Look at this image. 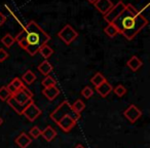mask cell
Wrapping results in <instances>:
<instances>
[{"label":"cell","instance_id":"17","mask_svg":"<svg viewBox=\"0 0 150 148\" xmlns=\"http://www.w3.org/2000/svg\"><path fill=\"white\" fill-rule=\"evenodd\" d=\"M6 102H7V104L9 105V107H11V108H13V110H15L16 112H17L19 115L23 114V111L25 110V108L27 107V106H22V105H20L19 103H18L17 101H16L15 99H13V96L9 97V98L7 99Z\"/></svg>","mask_w":150,"mask_h":148},{"label":"cell","instance_id":"15","mask_svg":"<svg viewBox=\"0 0 150 148\" xmlns=\"http://www.w3.org/2000/svg\"><path fill=\"white\" fill-rule=\"evenodd\" d=\"M127 65L132 71L136 72V71H138L142 66H143V63H142V61L140 60L137 56H133L127 60Z\"/></svg>","mask_w":150,"mask_h":148},{"label":"cell","instance_id":"22","mask_svg":"<svg viewBox=\"0 0 150 148\" xmlns=\"http://www.w3.org/2000/svg\"><path fill=\"white\" fill-rule=\"evenodd\" d=\"M38 52H39L44 59H48L50 57H52V54H54V50H52L50 45H47V44H44L43 46L40 47V50Z\"/></svg>","mask_w":150,"mask_h":148},{"label":"cell","instance_id":"8","mask_svg":"<svg viewBox=\"0 0 150 148\" xmlns=\"http://www.w3.org/2000/svg\"><path fill=\"white\" fill-rule=\"evenodd\" d=\"M123 115H125V117L129 121V123H134L142 116V111L140 110L136 105L132 104L123 111Z\"/></svg>","mask_w":150,"mask_h":148},{"label":"cell","instance_id":"32","mask_svg":"<svg viewBox=\"0 0 150 148\" xmlns=\"http://www.w3.org/2000/svg\"><path fill=\"white\" fill-rule=\"evenodd\" d=\"M74 148H86V147H84V146L82 145V144H77V145L75 146Z\"/></svg>","mask_w":150,"mask_h":148},{"label":"cell","instance_id":"28","mask_svg":"<svg viewBox=\"0 0 150 148\" xmlns=\"http://www.w3.org/2000/svg\"><path fill=\"white\" fill-rule=\"evenodd\" d=\"M30 138H33V139H37L41 136V130L37 127V125H34L33 127H31L29 131Z\"/></svg>","mask_w":150,"mask_h":148},{"label":"cell","instance_id":"26","mask_svg":"<svg viewBox=\"0 0 150 148\" xmlns=\"http://www.w3.org/2000/svg\"><path fill=\"white\" fill-rule=\"evenodd\" d=\"M11 96V94L9 93V91L7 90V88L5 86L0 88V100L1 101H7V99Z\"/></svg>","mask_w":150,"mask_h":148},{"label":"cell","instance_id":"24","mask_svg":"<svg viewBox=\"0 0 150 148\" xmlns=\"http://www.w3.org/2000/svg\"><path fill=\"white\" fill-rule=\"evenodd\" d=\"M1 42H2L5 47L8 48V47H11V46H13V44L15 43L16 41H15V37H13V36H11V34H5V35L1 38Z\"/></svg>","mask_w":150,"mask_h":148},{"label":"cell","instance_id":"31","mask_svg":"<svg viewBox=\"0 0 150 148\" xmlns=\"http://www.w3.org/2000/svg\"><path fill=\"white\" fill-rule=\"evenodd\" d=\"M6 22V17L2 13H0V26H3Z\"/></svg>","mask_w":150,"mask_h":148},{"label":"cell","instance_id":"33","mask_svg":"<svg viewBox=\"0 0 150 148\" xmlns=\"http://www.w3.org/2000/svg\"><path fill=\"white\" fill-rule=\"evenodd\" d=\"M2 123H3V119H2V117L0 116V125H2Z\"/></svg>","mask_w":150,"mask_h":148},{"label":"cell","instance_id":"14","mask_svg":"<svg viewBox=\"0 0 150 148\" xmlns=\"http://www.w3.org/2000/svg\"><path fill=\"white\" fill-rule=\"evenodd\" d=\"M112 90H113L112 86H111V84H109L107 80L105 82H103L102 84H100V86L96 88L97 93H98V94L100 95L102 98H106V97L108 96V95L110 94L111 92H112Z\"/></svg>","mask_w":150,"mask_h":148},{"label":"cell","instance_id":"3","mask_svg":"<svg viewBox=\"0 0 150 148\" xmlns=\"http://www.w3.org/2000/svg\"><path fill=\"white\" fill-rule=\"evenodd\" d=\"M64 116H70L71 118H73L75 121H77L80 119V116H81V115H80L79 113L75 112V111L72 109V107H71L70 103H69L68 101L65 100V101H63V102L61 103V104L59 105V106L57 107L50 115V119L54 120L56 123Z\"/></svg>","mask_w":150,"mask_h":148},{"label":"cell","instance_id":"18","mask_svg":"<svg viewBox=\"0 0 150 148\" xmlns=\"http://www.w3.org/2000/svg\"><path fill=\"white\" fill-rule=\"evenodd\" d=\"M52 68H54L52 65L50 64L47 60H45L39 64V66H38V71L41 73L42 75L46 76V75H50V73L52 71Z\"/></svg>","mask_w":150,"mask_h":148},{"label":"cell","instance_id":"12","mask_svg":"<svg viewBox=\"0 0 150 148\" xmlns=\"http://www.w3.org/2000/svg\"><path fill=\"white\" fill-rule=\"evenodd\" d=\"M24 86H25V84H24V82L22 81L21 78L15 77L8 84H7V86H6L7 90L9 91V93H11V95H13V94H16L18 91L21 90Z\"/></svg>","mask_w":150,"mask_h":148},{"label":"cell","instance_id":"20","mask_svg":"<svg viewBox=\"0 0 150 148\" xmlns=\"http://www.w3.org/2000/svg\"><path fill=\"white\" fill-rule=\"evenodd\" d=\"M104 32L106 33L107 36H109V37H111V38L115 37L117 34H119L118 29H117V27L113 23L108 24V26H107V27H105Z\"/></svg>","mask_w":150,"mask_h":148},{"label":"cell","instance_id":"23","mask_svg":"<svg viewBox=\"0 0 150 148\" xmlns=\"http://www.w3.org/2000/svg\"><path fill=\"white\" fill-rule=\"evenodd\" d=\"M71 107H72V109L75 111V112H77L80 114V113L84 110V108H86V104H84L80 99H78V100H76L72 105H71Z\"/></svg>","mask_w":150,"mask_h":148},{"label":"cell","instance_id":"27","mask_svg":"<svg viewBox=\"0 0 150 148\" xmlns=\"http://www.w3.org/2000/svg\"><path fill=\"white\" fill-rule=\"evenodd\" d=\"M112 92H114V94L116 95L117 97H123L127 94V89H125L122 84H118V86H116L113 89Z\"/></svg>","mask_w":150,"mask_h":148},{"label":"cell","instance_id":"1","mask_svg":"<svg viewBox=\"0 0 150 148\" xmlns=\"http://www.w3.org/2000/svg\"><path fill=\"white\" fill-rule=\"evenodd\" d=\"M119 31L127 40H133L146 26L148 21L133 4H127L123 13L113 22Z\"/></svg>","mask_w":150,"mask_h":148},{"label":"cell","instance_id":"4","mask_svg":"<svg viewBox=\"0 0 150 148\" xmlns=\"http://www.w3.org/2000/svg\"><path fill=\"white\" fill-rule=\"evenodd\" d=\"M58 37L64 42L66 45H70L76 38L78 37V33L76 30H74V28L71 25L67 24L62 28V30H60L58 34Z\"/></svg>","mask_w":150,"mask_h":148},{"label":"cell","instance_id":"6","mask_svg":"<svg viewBox=\"0 0 150 148\" xmlns=\"http://www.w3.org/2000/svg\"><path fill=\"white\" fill-rule=\"evenodd\" d=\"M125 7H127V5H125L121 0L120 1H118L116 4L113 5L112 8H111L110 11L106 13V15H104V20L108 24L113 23V22H114L115 20H116L117 18H118L119 16L123 13V11L125 9Z\"/></svg>","mask_w":150,"mask_h":148},{"label":"cell","instance_id":"7","mask_svg":"<svg viewBox=\"0 0 150 148\" xmlns=\"http://www.w3.org/2000/svg\"><path fill=\"white\" fill-rule=\"evenodd\" d=\"M22 115H24L29 121H35L41 115V110L39 109V107H37V105L33 101V102L29 103L27 105Z\"/></svg>","mask_w":150,"mask_h":148},{"label":"cell","instance_id":"29","mask_svg":"<svg viewBox=\"0 0 150 148\" xmlns=\"http://www.w3.org/2000/svg\"><path fill=\"white\" fill-rule=\"evenodd\" d=\"M80 94H81V96L83 97L84 99H90V98H92L93 95H94V91H93V89L91 88V86H84Z\"/></svg>","mask_w":150,"mask_h":148},{"label":"cell","instance_id":"9","mask_svg":"<svg viewBox=\"0 0 150 148\" xmlns=\"http://www.w3.org/2000/svg\"><path fill=\"white\" fill-rule=\"evenodd\" d=\"M76 123H77V121H75L74 119L71 118L70 116H64L57 123V125L60 127V129L62 130L63 132L68 133V132H70L71 130L75 127Z\"/></svg>","mask_w":150,"mask_h":148},{"label":"cell","instance_id":"5","mask_svg":"<svg viewBox=\"0 0 150 148\" xmlns=\"http://www.w3.org/2000/svg\"><path fill=\"white\" fill-rule=\"evenodd\" d=\"M13 97L16 101L19 103L22 106H27L29 103L33 102V93L27 88V86H24L23 88L20 91H18L16 94L11 95Z\"/></svg>","mask_w":150,"mask_h":148},{"label":"cell","instance_id":"10","mask_svg":"<svg viewBox=\"0 0 150 148\" xmlns=\"http://www.w3.org/2000/svg\"><path fill=\"white\" fill-rule=\"evenodd\" d=\"M113 3L111 0H96L94 2V6L100 11L102 15H106L113 6Z\"/></svg>","mask_w":150,"mask_h":148},{"label":"cell","instance_id":"13","mask_svg":"<svg viewBox=\"0 0 150 148\" xmlns=\"http://www.w3.org/2000/svg\"><path fill=\"white\" fill-rule=\"evenodd\" d=\"M42 95L47 99L48 101H54L57 97L60 95V90L54 86H50V88H44L42 91Z\"/></svg>","mask_w":150,"mask_h":148},{"label":"cell","instance_id":"30","mask_svg":"<svg viewBox=\"0 0 150 148\" xmlns=\"http://www.w3.org/2000/svg\"><path fill=\"white\" fill-rule=\"evenodd\" d=\"M7 58H8V52L3 48H0V63L4 62Z\"/></svg>","mask_w":150,"mask_h":148},{"label":"cell","instance_id":"21","mask_svg":"<svg viewBox=\"0 0 150 148\" xmlns=\"http://www.w3.org/2000/svg\"><path fill=\"white\" fill-rule=\"evenodd\" d=\"M106 81V77L103 75L101 72H97L92 78H91V82L95 86V88L99 86L100 84H102L103 82Z\"/></svg>","mask_w":150,"mask_h":148},{"label":"cell","instance_id":"2","mask_svg":"<svg viewBox=\"0 0 150 148\" xmlns=\"http://www.w3.org/2000/svg\"><path fill=\"white\" fill-rule=\"evenodd\" d=\"M25 29L26 37L19 42V45L30 56H35L38 54L41 46L47 44L50 40V36L35 21H30L25 26Z\"/></svg>","mask_w":150,"mask_h":148},{"label":"cell","instance_id":"11","mask_svg":"<svg viewBox=\"0 0 150 148\" xmlns=\"http://www.w3.org/2000/svg\"><path fill=\"white\" fill-rule=\"evenodd\" d=\"M15 143L19 146L20 148H27L30 144L32 143V138L28 136L26 133H21L15 140Z\"/></svg>","mask_w":150,"mask_h":148},{"label":"cell","instance_id":"34","mask_svg":"<svg viewBox=\"0 0 150 148\" xmlns=\"http://www.w3.org/2000/svg\"><path fill=\"white\" fill-rule=\"evenodd\" d=\"M88 1L90 3H93V4H94V2L96 1V0H88Z\"/></svg>","mask_w":150,"mask_h":148},{"label":"cell","instance_id":"25","mask_svg":"<svg viewBox=\"0 0 150 148\" xmlns=\"http://www.w3.org/2000/svg\"><path fill=\"white\" fill-rule=\"evenodd\" d=\"M41 84L43 88H50V86H57V81L54 77H52V76H50V75H46L45 77L42 79Z\"/></svg>","mask_w":150,"mask_h":148},{"label":"cell","instance_id":"16","mask_svg":"<svg viewBox=\"0 0 150 148\" xmlns=\"http://www.w3.org/2000/svg\"><path fill=\"white\" fill-rule=\"evenodd\" d=\"M41 136L46 142H52L57 137V131L50 125H47L43 131H41Z\"/></svg>","mask_w":150,"mask_h":148},{"label":"cell","instance_id":"19","mask_svg":"<svg viewBox=\"0 0 150 148\" xmlns=\"http://www.w3.org/2000/svg\"><path fill=\"white\" fill-rule=\"evenodd\" d=\"M36 79H37V77L31 70H27L22 76V81L26 84H32Z\"/></svg>","mask_w":150,"mask_h":148}]
</instances>
